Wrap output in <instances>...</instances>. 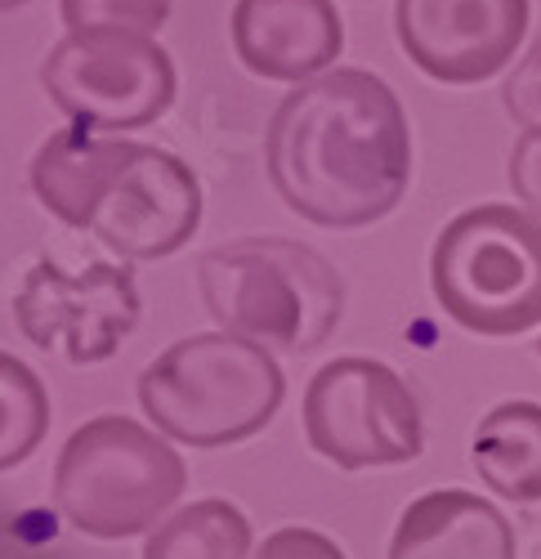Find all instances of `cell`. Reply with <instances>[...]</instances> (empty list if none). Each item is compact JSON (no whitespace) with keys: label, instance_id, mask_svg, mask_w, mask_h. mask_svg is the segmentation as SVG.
I'll return each instance as SVG.
<instances>
[{"label":"cell","instance_id":"1","mask_svg":"<svg viewBox=\"0 0 541 559\" xmlns=\"http://www.w3.org/2000/svg\"><path fill=\"white\" fill-rule=\"evenodd\" d=\"M264 170L291 215L318 228H368L408 198V112L376 72L332 68L278 104Z\"/></svg>","mask_w":541,"mask_h":559},{"label":"cell","instance_id":"2","mask_svg":"<svg viewBox=\"0 0 541 559\" xmlns=\"http://www.w3.org/2000/svg\"><path fill=\"white\" fill-rule=\"evenodd\" d=\"M32 193L125 260H161L193 242L202 183L184 157L85 126L55 130L32 157Z\"/></svg>","mask_w":541,"mask_h":559},{"label":"cell","instance_id":"3","mask_svg":"<svg viewBox=\"0 0 541 559\" xmlns=\"http://www.w3.org/2000/svg\"><path fill=\"white\" fill-rule=\"evenodd\" d=\"M287 399L268 345L233 332H197L157 354L140 377L148 421L184 448H229L260 435Z\"/></svg>","mask_w":541,"mask_h":559},{"label":"cell","instance_id":"4","mask_svg":"<svg viewBox=\"0 0 541 559\" xmlns=\"http://www.w3.org/2000/svg\"><path fill=\"white\" fill-rule=\"evenodd\" d=\"M197 292L219 332L309 354L345 313L340 273L304 242L238 238L197 260Z\"/></svg>","mask_w":541,"mask_h":559},{"label":"cell","instance_id":"5","mask_svg":"<svg viewBox=\"0 0 541 559\" xmlns=\"http://www.w3.org/2000/svg\"><path fill=\"white\" fill-rule=\"evenodd\" d=\"M184 456L161 430L108 412L72 430L63 443L55 465V506L76 533L121 542L153 533L184 497Z\"/></svg>","mask_w":541,"mask_h":559},{"label":"cell","instance_id":"6","mask_svg":"<svg viewBox=\"0 0 541 559\" xmlns=\"http://www.w3.org/2000/svg\"><path fill=\"white\" fill-rule=\"evenodd\" d=\"M430 287L447 318L474 336H519L541 322V219L488 202L438 233Z\"/></svg>","mask_w":541,"mask_h":559},{"label":"cell","instance_id":"7","mask_svg":"<svg viewBox=\"0 0 541 559\" xmlns=\"http://www.w3.org/2000/svg\"><path fill=\"white\" fill-rule=\"evenodd\" d=\"M50 104L85 130H144L175 104V63L144 32H68L40 63Z\"/></svg>","mask_w":541,"mask_h":559},{"label":"cell","instance_id":"8","mask_svg":"<svg viewBox=\"0 0 541 559\" xmlns=\"http://www.w3.org/2000/svg\"><path fill=\"white\" fill-rule=\"evenodd\" d=\"M300 416L309 448L340 471L408 465L425 448L417 394L376 358H336L318 367Z\"/></svg>","mask_w":541,"mask_h":559},{"label":"cell","instance_id":"9","mask_svg":"<svg viewBox=\"0 0 541 559\" xmlns=\"http://www.w3.org/2000/svg\"><path fill=\"white\" fill-rule=\"evenodd\" d=\"M140 287L125 264L99 260L76 273L40 260L14 292V322L27 345L63 354L68 362H104L140 328Z\"/></svg>","mask_w":541,"mask_h":559},{"label":"cell","instance_id":"10","mask_svg":"<svg viewBox=\"0 0 541 559\" xmlns=\"http://www.w3.org/2000/svg\"><path fill=\"white\" fill-rule=\"evenodd\" d=\"M528 14V0H398L394 32L425 76L479 85L519 55Z\"/></svg>","mask_w":541,"mask_h":559},{"label":"cell","instance_id":"11","mask_svg":"<svg viewBox=\"0 0 541 559\" xmlns=\"http://www.w3.org/2000/svg\"><path fill=\"white\" fill-rule=\"evenodd\" d=\"M229 32L247 72L287 85L332 72L345 50V23L332 0H238Z\"/></svg>","mask_w":541,"mask_h":559},{"label":"cell","instance_id":"12","mask_svg":"<svg viewBox=\"0 0 541 559\" xmlns=\"http://www.w3.org/2000/svg\"><path fill=\"white\" fill-rule=\"evenodd\" d=\"M389 559H515V528L466 488H434L398 515Z\"/></svg>","mask_w":541,"mask_h":559},{"label":"cell","instance_id":"13","mask_svg":"<svg viewBox=\"0 0 541 559\" xmlns=\"http://www.w3.org/2000/svg\"><path fill=\"white\" fill-rule=\"evenodd\" d=\"M470 465L506 501H541V403H497L470 443Z\"/></svg>","mask_w":541,"mask_h":559},{"label":"cell","instance_id":"14","mask_svg":"<svg viewBox=\"0 0 541 559\" xmlns=\"http://www.w3.org/2000/svg\"><path fill=\"white\" fill-rule=\"evenodd\" d=\"M144 559H251V520L233 501H193L148 533Z\"/></svg>","mask_w":541,"mask_h":559},{"label":"cell","instance_id":"15","mask_svg":"<svg viewBox=\"0 0 541 559\" xmlns=\"http://www.w3.org/2000/svg\"><path fill=\"white\" fill-rule=\"evenodd\" d=\"M50 430V394L27 362L0 349V471L27 461Z\"/></svg>","mask_w":541,"mask_h":559},{"label":"cell","instance_id":"16","mask_svg":"<svg viewBox=\"0 0 541 559\" xmlns=\"http://www.w3.org/2000/svg\"><path fill=\"white\" fill-rule=\"evenodd\" d=\"M68 32L85 27H121V32H161L170 19V0H59Z\"/></svg>","mask_w":541,"mask_h":559},{"label":"cell","instance_id":"17","mask_svg":"<svg viewBox=\"0 0 541 559\" xmlns=\"http://www.w3.org/2000/svg\"><path fill=\"white\" fill-rule=\"evenodd\" d=\"M506 112L524 126V130H541V32L528 45V55L519 59V68L506 76Z\"/></svg>","mask_w":541,"mask_h":559},{"label":"cell","instance_id":"18","mask_svg":"<svg viewBox=\"0 0 541 559\" xmlns=\"http://www.w3.org/2000/svg\"><path fill=\"white\" fill-rule=\"evenodd\" d=\"M510 193L541 219V130H524L510 148Z\"/></svg>","mask_w":541,"mask_h":559},{"label":"cell","instance_id":"19","mask_svg":"<svg viewBox=\"0 0 541 559\" xmlns=\"http://www.w3.org/2000/svg\"><path fill=\"white\" fill-rule=\"evenodd\" d=\"M251 559H349L327 533H313V528H278L260 542V550Z\"/></svg>","mask_w":541,"mask_h":559},{"label":"cell","instance_id":"20","mask_svg":"<svg viewBox=\"0 0 541 559\" xmlns=\"http://www.w3.org/2000/svg\"><path fill=\"white\" fill-rule=\"evenodd\" d=\"M19 5H27V0H0V10H19Z\"/></svg>","mask_w":541,"mask_h":559},{"label":"cell","instance_id":"21","mask_svg":"<svg viewBox=\"0 0 541 559\" xmlns=\"http://www.w3.org/2000/svg\"><path fill=\"white\" fill-rule=\"evenodd\" d=\"M537 354H541V341H537Z\"/></svg>","mask_w":541,"mask_h":559}]
</instances>
